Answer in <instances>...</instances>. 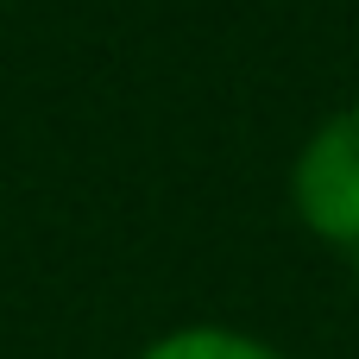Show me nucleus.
Instances as JSON below:
<instances>
[{
	"label": "nucleus",
	"mask_w": 359,
	"mask_h": 359,
	"mask_svg": "<svg viewBox=\"0 0 359 359\" xmlns=\"http://www.w3.org/2000/svg\"><path fill=\"white\" fill-rule=\"evenodd\" d=\"M0 6H6V0H0Z\"/></svg>",
	"instance_id": "nucleus-4"
},
{
	"label": "nucleus",
	"mask_w": 359,
	"mask_h": 359,
	"mask_svg": "<svg viewBox=\"0 0 359 359\" xmlns=\"http://www.w3.org/2000/svg\"><path fill=\"white\" fill-rule=\"evenodd\" d=\"M139 359H284V353L240 328H177V334L151 341Z\"/></svg>",
	"instance_id": "nucleus-2"
},
{
	"label": "nucleus",
	"mask_w": 359,
	"mask_h": 359,
	"mask_svg": "<svg viewBox=\"0 0 359 359\" xmlns=\"http://www.w3.org/2000/svg\"><path fill=\"white\" fill-rule=\"evenodd\" d=\"M353 271H359V252H353Z\"/></svg>",
	"instance_id": "nucleus-3"
},
{
	"label": "nucleus",
	"mask_w": 359,
	"mask_h": 359,
	"mask_svg": "<svg viewBox=\"0 0 359 359\" xmlns=\"http://www.w3.org/2000/svg\"><path fill=\"white\" fill-rule=\"evenodd\" d=\"M290 202L309 233L359 252V101L309 133L290 170Z\"/></svg>",
	"instance_id": "nucleus-1"
}]
</instances>
